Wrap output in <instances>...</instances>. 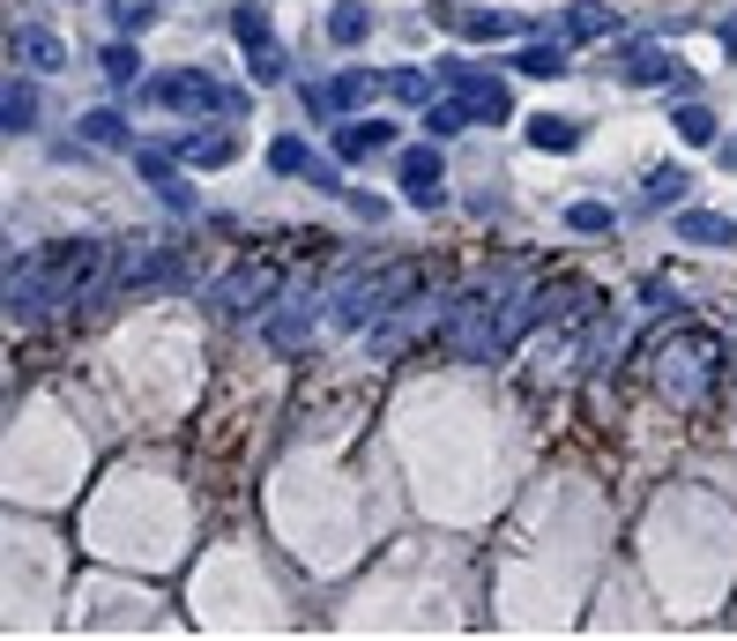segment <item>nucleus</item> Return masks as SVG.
Returning <instances> with one entry per match:
<instances>
[{"instance_id": "33", "label": "nucleus", "mask_w": 737, "mask_h": 641, "mask_svg": "<svg viewBox=\"0 0 737 641\" xmlns=\"http://www.w3.org/2000/svg\"><path fill=\"white\" fill-rule=\"evenodd\" d=\"M253 82H283V52L276 46H253Z\"/></svg>"}, {"instance_id": "5", "label": "nucleus", "mask_w": 737, "mask_h": 641, "mask_svg": "<svg viewBox=\"0 0 737 641\" xmlns=\"http://www.w3.org/2000/svg\"><path fill=\"white\" fill-rule=\"evenodd\" d=\"M187 276V262L179 254H165V247H127L120 262H104V276H98V292L90 298H127V292H157V284H179Z\"/></svg>"}, {"instance_id": "16", "label": "nucleus", "mask_w": 737, "mask_h": 641, "mask_svg": "<svg viewBox=\"0 0 737 641\" xmlns=\"http://www.w3.org/2000/svg\"><path fill=\"white\" fill-rule=\"evenodd\" d=\"M521 135H529V149H551V157H566V149L581 142V127H574V120H559V112H537V120L521 127Z\"/></svg>"}, {"instance_id": "10", "label": "nucleus", "mask_w": 737, "mask_h": 641, "mask_svg": "<svg viewBox=\"0 0 737 641\" xmlns=\"http://www.w3.org/2000/svg\"><path fill=\"white\" fill-rule=\"evenodd\" d=\"M388 142H395L388 120H343L336 127V157H343V165H366V157H380Z\"/></svg>"}, {"instance_id": "15", "label": "nucleus", "mask_w": 737, "mask_h": 641, "mask_svg": "<svg viewBox=\"0 0 737 641\" xmlns=\"http://www.w3.org/2000/svg\"><path fill=\"white\" fill-rule=\"evenodd\" d=\"M611 30H618V16L604 0H574V8H566V38H581V46H589V38H611Z\"/></svg>"}, {"instance_id": "34", "label": "nucleus", "mask_w": 737, "mask_h": 641, "mask_svg": "<svg viewBox=\"0 0 737 641\" xmlns=\"http://www.w3.org/2000/svg\"><path fill=\"white\" fill-rule=\"evenodd\" d=\"M104 75L112 82H135V46H104Z\"/></svg>"}, {"instance_id": "4", "label": "nucleus", "mask_w": 737, "mask_h": 641, "mask_svg": "<svg viewBox=\"0 0 737 641\" xmlns=\"http://www.w3.org/2000/svg\"><path fill=\"white\" fill-rule=\"evenodd\" d=\"M149 105H165V112H231V120H239L246 90H231V82H217V75L179 68V75H157V82H149Z\"/></svg>"}, {"instance_id": "7", "label": "nucleus", "mask_w": 737, "mask_h": 641, "mask_svg": "<svg viewBox=\"0 0 737 641\" xmlns=\"http://www.w3.org/2000/svg\"><path fill=\"white\" fill-rule=\"evenodd\" d=\"M447 82H455V98H462V112L469 120H485V127H499L515 105H507V82H491V75H477V68H462V60H447Z\"/></svg>"}, {"instance_id": "18", "label": "nucleus", "mask_w": 737, "mask_h": 641, "mask_svg": "<svg viewBox=\"0 0 737 641\" xmlns=\"http://www.w3.org/2000/svg\"><path fill=\"white\" fill-rule=\"evenodd\" d=\"M425 320H432V298H418V306H395V320H380V344L402 351L410 336H425Z\"/></svg>"}, {"instance_id": "22", "label": "nucleus", "mask_w": 737, "mask_h": 641, "mask_svg": "<svg viewBox=\"0 0 737 641\" xmlns=\"http://www.w3.org/2000/svg\"><path fill=\"white\" fill-rule=\"evenodd\" d=\"M515 75H529V82H559V75H566V52H559V46H521Z\"/></svg>"}, {"instance_id": "6", "label": "nucleus", "mask_w": 737, "mask_h": 641, "mask_svg": "<svg viewBox=\"0 0 737 641\" xmlns=\"http://www.w3.org/2000/svg\"><path fill=\"white\" fill-rule=\"evenodd\" d=\"M276 284H283V276H276L269 262H246V269H231V276L217 284V314H231V320L261 314V306L276 298Z\"/></svg>"}, {"instance_id": "8", "label": "nucleus", "mask_w": 737, "mask_h": 641, "mask_svg": "<svg viewBox=\"0 0 737 641\" xmlns=\"http://www.w3.org/2000/svg\"><path fill=\"white\" fill-rule=\"evenodd\" d=\"M8 52H16V60H23L30 75H60V68H68V46H60V38H52L46 23H16Z\"/></svg>"}, {"instance_id": "3", "label": "nucleus", "mask_w": 737, "mask_h": 641, "mask_svg": "<svg viewBox=\"0 0 737 641\" xmlns=\"http://www.w3.org/2000/svg\"><path fill=\"white\" fill-rule=\"evenodd\" d=\"M402 292H418V269H410V262L372 269V276H343V284L328 292V320H336V328H372L380 314L402 306Z\"/></svg>"}, {"instance_id": "2", "label": "nucleus", "mask_w": 737, "mask_h": 641, "mask_svg": "<svg viewBox=\"0 0 737 641\" xmlns=\"http://www.w3.org/2000/svg\"><path fill=\"white\" fill-rule=\"evenodd\" d=\"M640 373H648V388L664 395V403L700 411L715 395V381H723V344H715L708 328H670L664 344L640 358Z\"/></svg>"}, {"instance_id": "17", "label": "nucleus", "mask_w": 737, "mask_h": 641, "mask_svg": "<svg viewBox=\"0 0 737 641\" xmlns=\"http://www.w3.org/2000/svg\"><path fill=\"white\" fill-rule=\"evenodd\" d=\"M366 30H372V8H358V0H336L328 8V38L336 46H366Z\"/></svg>"}, {"instance_id": "26", "label": "nucleus", "mask_w": 737, "mask_h": 641, "mask_svg": "<svg viewBox=\"0 0 737 641\" xmlns=\"http://www.w3.org/2000/svg\"><path fill=\"white\" fill-rule=\"evenodd\" d=\"M678 135L708 149V142H715V112H708V105H678Z\"/></svg>"}, {"instance_id": "11", "label": "nucleus", "mask_w": 737, "mask_h": 641, "mask_svg": "<svg viewBox=\"0 0 737 641\" xmlns=\"http://www.w3.org/2000/svg\"><path fill=\"white\" fill-rule=\"evenodd\" d=\"M678 239L686 247H737V224L715 209H678Z\"/></svg>"}, {"instance_id": "28", "label": "nucleus", "mask_w": 737, "mask_h": 641, "mask_svg": "<svg viewBox=\"0 0 737 641\" xmlns=\"http://www.w3.org/2000/svg\"><path fill=\"white\" fill-rule=\"evenodd\" d=\"M112 23H120L127 38H135V30H149V23H157V0H112Z\"/></svg>"}, {"instance_id": "29", "label": "nucleus", "mask_w": 737, "mask_h": 641, "mask_svg": "<svg viewBox=\"0 0 737 641\" xmlns=\"http://www.w3.org/2000/svg\"><path fill=\"white\" fill-rule=\"evenodd\" d=\"M462 120H469V112H462V98H455V105H440V112H425V135L447 142V135H462Z\"/></svg>"}, {"instance_id": "20", "label": "nucleus", "mask_w": 737, "mask_h": 641, "mask_svg": "<svg viewBox=\"0 0 737 641\" xmlns=\"http://www.w3.org/2000/svg\"><path fill=\"white\" fill-rule=\"evenodd\" d=\"M30 127H38V82L16 75L8 82V135H30Z\"/></svg>"}, {"instance_id": "31", "label": "nucleus", "mask_w": 737, "mask_h": 641, "mask_svg": "<svg viewBox=\"0 0 737 641\" xmlns=\"http://www.w3.org/2000/svg\"><path fill=\"white\" fill-rule=\"evenodd\" d=\"M157 195H165V209H179V217H187V209H195V187H187V179H157Z\"/></svg>"}, {"instance_id": "25", "label": "nucleus", "mask_w": 737, "mask_h": 641, "mask_svg": "<svg viewBox=\"0 0 737 641\" xmlns=\"http://www.w3.org/2000/svg\"><path fill=\"white\" fill-rule=\"evenodd\" d=\"M187 157L195 165H231L239 157V135H201V142H187Z\"/></svg>"}, {"instance_id": "30", "label": "nucleus", "mask_w": 737, "mask_h": 641, "mask_svg": "<svg viewBox=\"0 0 737 641\" xmlns=\"http://www.w3.org/2000/svg\"><path fill=\"white\" fill-rule=\"evenodd\" d=\"M388 90H395V98H402V105H425V98H432V82H425L418 68H410V75H395Z\"/></svg>"}, {"instance_id": "21", "label": "nucleus", "mask_w": 737, "mask_h": 641, "mask_svg": "<svg viewBox=\"0 0 737 641\" xmlns=\"http://www.w3.org/2000/svg\"><path fill=\"white\" fill-rule=\"evenodd\" d=\"M372 98V75L366 68H350V75H336L328 90H320V105H336V112H358V105Z\"/></svg>"}, {"instance_id": "19", "label": "nucleus", "mask_w": 737, "mask_h": 641, "mask_svg": "<svg viewBox=\"0 0 737 641\" xmlns=\"http://www.w3.org/2000/svg\"><path fill=\"white\" fill-rule=\"evenodd\" d=\"M269 165H276V172H306V179H320V187H328V172L313 165V149L298 142V135H276V142H269Z\"/></svg>"}, {"instance_id": "14", "label": "nucleus", "mask_w": 737, "mask_h": 641, "mask_svg": "<svg viewBox=\"0 0 737 641\" xmlns=\"http://www.w3.org/2000/svg\"><path fill=\"white\" fill-rule=\"evenodd\" d=\"M447 30L455 38H515V16H499V8H462V16H447Z\"/></svg>"}, {"instance_id": "24", "label": "nucleus", "mask_w": 737, "mask_h": 641, "mask_svg": "<svg viewBox=\"0 0 737 641\" xmlns=\"http://www.w3.org/2000/svg\"><path fill=\"white\" fill-rule=\"evenodd\" d=\"M231 38H239L246 52H253V46H276V38H269V16H261V8H231Z\"/></svg>"}, {"instance_id": "12", "label": "nucleus", "mask_w": 737, "mask_h": 641, "mask_svg": "<svg viewBox=\"0 0 737 641\" xmlns=\"http://www.w3.org/2000/svg\"><path fill=\"white\" fill-rule=\"evenodd\" d=\"M626 82H678V90H686L693 75L678 68L670 52H656V46H634V52H626Z\"/></svg>"}, {"instance_id": "1", "label": "nucleus", "mask_w": 737, "mask_h": 641, "mask_svg": "<svg viewBox=\"0 0 737 641\" xmlns=\"http://www.w3.org/2000/svg\"><path fill=\"white\" fill-rule=\"evenodd\" d=\"M98 276H104L98 239H52L38 254H16V314L46 320V314H68V306H90Z\"/></svg>"}, {"instance_id": "23", "label": "nucleus", "mask_w": 737, "mask_h": 641, "mask_svg": "<svg viewBox=\"0 0 737 641\" xmlns=\"http://www.w3.org/2000/svg\"><path fill=\"white\" fill-rule=\"evenodd\" d=\"M82 142L120 149V142H127V120H120V112H82Z\"/></svg>"}, {"instance_id": "32", "label": "nucleus", "mask_w": 737, "mask_h": 641, "mask_svg": "<svg viewBox=\"0 0 737 641\" xmlns=\"http://www.w3.org/2000/svg\"><path fill=\"white\" fill-rule=\"evenodd\" d=\"M566 224H574V231H611V209H596V201H581V209H566Z\"/></svg>"}, {"instance_id": "27", "label": "nucleus", "mask_w": 737, "mask_h": 641, "mask_svg": "<svg viewBox=\"0 0 737 641\" xmlns=\"http://www.w3.org/2000/svg\"><path fill=\"white\" fill-rule=\"evenodd\" d=\"M678 195H686V172H678V165H664V172L648 179V195H640V201H648V209H670Z\"/></svg>"}, {"instance_id": "9", "label": "nucleus", "mask_w": 737, "mask_h": 641, "mask_svg": "<svg viewBox=\"0 0 737 641\" xmlns=\"http://www.w3.org/2000/svg\"><path fill=\"white\" fill-rule=\"evenodd\" d=\"M402 195L410 201H440V142H418V149H402Z\"/></svg>"}, {"instance_id": "13", "label": "nucleus", "mask_w": 737, "mask_h": 641, "mask_svg": "<svg viewBox=\"0 0 737 641\" xmlns=\"http://www.w3.org/2000/svg\"><path fill=\"white\" fill-rule=\"evenodd\" d=\"M313 306H306V298H291V306H276V320H269V351H283V358H291V351H306V328H313Z\"/></svg>"}]
</instances>
